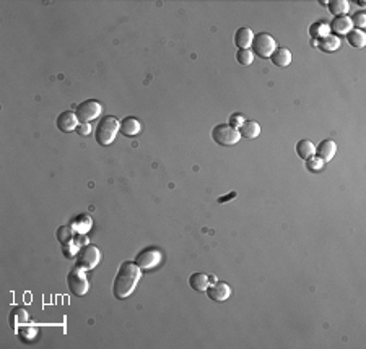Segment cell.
Listing matches in <instances>:
<instances>
[{
  "label": "cell",
  "mask_w": 366,
  "mask_h": 349,
  "mask_svg": "<svg viewBox=\"0 0 366 349\" xmlns=\"http://www.w3.org/2000/svg\"><path fill=\"white\" fill-rule=\"evenodd\" d=\"M142 276V270L132 261H124L116 275L113 293L116 299H127L137 287Z\"/></svg>",
  "instance_id": "6da1fadb"
},
{
  "label": "cell",
  "mask_w": 366,
  "mask_h": 349,
  "mask_svg": "<svg viewBox=\"0 0 366 349\" xmlns=\"http://www.w3.org/2000/svg\"><path fill=\"white\" fill-rule=\"evenodd\" d=\"M119 127H121V122H119L114 115H106L101 119L96 130H95V138H96L98 144H101V147H108V144L113 143L117 137Z\"/></svg>",
  "instance_id": "7a4b0ae2"
},
{
  "label": "cell",
  "mask_w": 366,
  "mask_h": 349,
  "mask_svg": "<svg viewBox=\"0 0 366 349\" xmlns=\"http://www.w3.org/2000/svg\"><path fill=\"white\" fill-rule=\"evenodd\" d=\"M212 138L218 143L220 147H233L241 140V135L238 129H233L228 124H218L212 130Z\"/></svg>",
  "instance_id": "3957f363"
},
{
  "label": "cell",
  "mask_w": 366,
  "mask_h": 349,
  "mask_svg": "<svg viewBox=\"0 0 366 349\" xmlns=\"http://www.w3.org/2000/svg\"><path fill=\"white\" fill-rule=\"evenodd\" d=\"M99 261H101V252L96 245H91V244L83 245L79 255H76V268H82L85 271L98 267Z\"/></svg>",
  "instance_id": "277c9868"
},
{
  "label": "cell",
  "mask_w": 366,
  "mask_h": 349,
  "mask_svg": "<svg viewBox=\"0 0 366 349\" xmlns=\"http://www.w3.org/2000/svg\"><path fill=\"white\" fill-rule=\"evenodd\" d=\"M251 47L254 50V54H257L260 59H270L272 54L278 49V44L269 33H259V35L254 36Z\"/></svg>",
  "instance_id": "5b68a950"
},
{
  "label": "cell",
  "mask_w": 366,
  "mask_h": 349,
  "mask_svg": "<svg viewBox=\"0 0 366 349\" xmlns=\"http://www.w3.org/2000/svg\"><path fill=\"white\" fill-rule=\"evenodd\" d=\"M67 284H69V289L73 296H85L90 289V283L87 279V275H85V270L82 268H73L69 276H67Z\"/></svg>",
  "instance_id": "8992f818"
},
{
  "label": "cell",
  "mask_w": 366,
  "mask_h": 349,
  "mask_svg": "<svg viewBox=\"0 0 366 349\" xmlns=\"http://www.w3.org/2000/svg\"><path fill=\"white\" fill-rule=\"evenodd\" d=\"M101 110H103V106H101L96 99H87L76 106L75 114L79 117L80 124H88L91 121H95L101 114Z\"/></svg>",
  "instance_id": "52a82bcc"
},
{
  "label": "cell",
  "mask_w": 366,
  "mask_h": 349,
  "mask_svg": "<svg viewBox=\"0 0 366 349\" xmlns=\"http://www.w3.org/2000/svg\"><path fill=\"white\" fill-rule=\"evenodd\" d=\"M161 258L163 257H161V252L158 249H147V250H142L137 255L135 265L143 271H150V270H155L160 265Z\"/></svg>",
  "instance_id": "ba28073f"
},
{
  "label": "cell",
  "mask_w": 366,
  "mask_h": 349,
  "mask_svg": "<svg viewBox=\"0 0 366 349\" xmlns=\"http://www.w3.org/2000/svg\"><path fill=\"white\" fill-rule=\"evenodd\" d=\"M79 124H80L79 117H76L75 112H70V110H65V112L59 114V117H57V129L64 133L76 130Z\"/></svg>",
  "instance_id": "9c48e42d"
},
{
  "label": "cell",
  "mask_w": 366,
  "mask_h": 349,
  "mask_svg": "<svg viewBox=\"0 0 366 349\" xmlns=\"http://www.w3.org/2000/svg\"><path fill=\"white\" fill-rule=\"evenodd\" d=\"M207 296L208 299L215 301V302H225L229 299V296H231V287H229L226 283H217L214 286H208L207 287Z\"/></svg>",
  "instance_id": "30bf717a"
},
{
  "label": "cell",
  "mask_w": 366,
  "mask_h": 349,
  "mask_svg": "<svg viewBox=\"0 0 366 349\" xmlns=\"http://www.w3.org/2000/svg\"><path fill=\"white\" fill-rule=\"evenodd\" d=\"M28 322H30V313L23 307L12 309L10 315H8V323H10L12 330H18L21 325H27Z\"/></svg>",
  "instance_id": "8fae6325"
},
{
  "label": "cell",
  "mask_w": 366,
  "mask_h": 349,
  "mask_svg": "<svg viewBox=\"0 0 366 349\" xmlns=\"http://www.w3.org/2000/svg\"><path fill=\"white\" fill-rule=\"evenodd\" d=\"M142 130V124L139 119L135 117H125L121 122V127H119V132H121L124 137H135L139 135Z\"/></svg>",
  "instance_id": "7c38bea8"
},
{
  "label": "cell",
  "mask_w": 366,
  "mask_h": 349,
  "mask_svg": "<svg viewBox=\"0 0 366 349\" xmlns=\"http://www.w3.org/2000/svg\"><path fill=\"white\" fill-rule=\"evenodd\" d=\"M337 153V144L334 140H324L319 143V147L316 148V156H319L324 163H329L332 161V158L335 156Z\"/></svg>",
  "instance_id": "4fadbf2b"
},
{
  "label": "cell",
  "mask_w": 366,
  "mask_h": 349,
  "mask_svg": "<svg viewBox=\"0 0 366 349\" xmlns=\"http://www.w3.org/2000/svg\"><path fill=\"white\" fill-rule=\"evenodd\" d=\"M254 41V33L251 28H240L234 33V44L238 49H249Z\"/></svg>",
  "instance_id": "5bb4252c"
},
{
  "label": "cell",
  "mask_w": 366,
  "mask_h": 349,
  "mask_svg": "<svg viewBox=\"0 0 366 349\" xmlns=\"http://www.w3.org/2000/svg\"><path fill=\"white\" fill-rule=\"evenodd\" d=\"M353 30V23H352V18L350 16H335V20L332 21L330 24V31L337 33V35H348Z\"/></svg>",
  "instance_id": "9a60e30c"
},
{
  "label": "cell",
  "mask_w": 366,
  "mask_h": 349,
  "mask_svg": "<svg viewBox=\"0 0 366 349\" xmlns=\"http://www.w3.org/2000/svg\"><path fill=\"white\" fill-rule=\"evenodd\" d=\"M238 132H240L241 135V138H249V140H254V138H257L259 135H260V125L259 122L256 121H246L240 129H238Z\"/></svg>",
  "instance_id": "2e32d148"
},
{
  "label": "cell",
  "mask_w": 366,
  "mask_h": 349,
  "mask_svg": "<svg viewBox=\"0 0 366 349\" xmlns=\"http://www.w3.org/2000/svg\"><path fill=\"white\" fill-rule=\"evenodd\" d=\"M270 61L277 67H288L292 64V52L286 47H278L274 54H272Z\"/></svg>",
  "instance_id": "e0dca14e"
},
{
  "label": "cell",
  "mask_w": 366,
  "mask_h": 349,
  "mask_svg": "<svg viewBox=\"0 0 366 349\" xmlns=\"http://www.w3.org/2000/svg\"><path fill=\"white\" fill-rule=\"evenodd\" d=\"M93 227V221L90 215H80L72 221V229L76 234H87Z\"/></svg>",
  "instance_id": "ac0fdd59"
},
{
  "label": "cell",
  "mask_w": 366,
  "mask_h": 349,
  "mask_svg": "<svg viewBox=\"0 0 366 349\" xmlns=\"http://www.w3.org/2000/svg\"><path fill=\"white\" fill-rule=\"evenodd\" d=\"M340 46H342V41H340L338 36L335 35H329L326 38H322L318 41V46L321 50H324V52H334V50H337Z\"/></svg>",
  "instance_id": "d6986e66"
},
{
  "label": "cell",
  "mask_w": 366,
  "mask_h": 349,
  "mask_svg": "<svg viewBox=\"0 0 366 349\" xmlns=\"http://www.w3.org/2000/svg\"><path fill=\"white\" fill-rule=\"evenodd\" d=\"M189 284L194 291L197 293H205L207 287L210 286V278L203 273H194L191 278H189Z\"/></svg>",
  "instance_id": "ffe728a7"
},
{
  "label": "cell",
  "mask_w": 366,
  "mask_h": 349,
  "mask_svg": "<svg viewBox=\"0 0 366 349\" xmlns=\"http://www.w3.org/2000/svg\"><path fill=\"white\" fill-rule=\"evenodd\" d=\"M296 155L301 159H309L316 155V147L309 140H301L296 143Z\"/></svg>",
  "instance_id": "44dd1931"
},
{
  "label": "cell",
  "mask_w": 366,
  "mask_h": 349,
  "mask_svg": "<svg viewBox=\"0 0 366 349\" xmlns=\"http://www.w3.org/2000/svg\"><path fill=\"white\" fill-rule=\"evenodd\" d=\"M330 33H332V31H330V24L326 23V21H316L314 24H311V28H309V35H311V38H312V39H316V41H319V39H322V38L329 36Z\"/></svg>",
  "instance_id": "7402d4cb"
},
{
  "label": "cell",
  "mask_w": 366,
  "mask_h": 349,
  "mask_svg": "<svg viewBox=\"0 0 366 349\" xmlns=\"http://www.w3.org/2000/svg\"><path fill=\"white\" fill-rule=\"evenodd\" d=\"M347 39L350 42V46L356 49H361L366 44V35L363 33V30H352L347 35Z\"/></svg>",
  "instance_id": "603a6c76"
},
{
  "label": "cell",
  "mask_w": 366,
  "mask_h": 349,
  "mask_svg": "<svg viewBox=\"0 0 366 349\" xmlns=\"http://www.w3.org/2000/svg\"><path fill=\"white\" fill-rule=\"evenodd\" d=\"M350 10V4L347 0H334V2H329V12L335 16H345Z\"/></svg>",
  "instance_id": "cb8c5ba5"
},
{
  "label": "cell",
  "mask_w": 366,
  "mask_h": 349,
  "mask_svg": "<svg viewBox=\"0 0 366 349\" xmlns=\"http://www.w3.org/2000/svg\"><path fill=\"white\" fill-rule=\"evenodd\" d=\"M73 229H72V226H61L57 229V232H56V236H57V241L61 242L62 245H65V244H69L72 239H73Z\"/></svg>",
  "instance_id": "d4e9b609"
},
{
  "label": "cell",
  "mask_w": 366,
  "mask_h": 349,
  "mask_svg": "<svg viewBox=\"0 0 366 349\" xmlns=\"http://www.w3.org/2000/svg\"><path fill=\"white\" fill-rule=\"evenodd\" d=\"M324 166H326V163L316 155L309 159H306V169H308L309 172H321L322 169H324Z\"/></svg>",
  "instance_id": "484cf974"
},
{
  "label": "cell",
  "mask_w": 366,
  "mask_h": 349,
  "mask_svg": "<svg viewBox=\"0 0 366 349\" xmlns=\"http://www.w3.org/2000/svg\"><path fill=\"white\" fill-rule=\"evenodd\" d=\"M236 61L241 65H251L254 61V52L251 49H240L236 52Z\"/></svg>",
  "instance_id": "4316f807"
},
{
  "label": "cell",
  "mask_w": 366,
  "mask_h": 349,
  "mask_svg": "<svg viewBox=\"0 0 366 349\" xmlns=\"http://www.w3.org/2000/svg\"><path fill=\"white\" fill-rule=\"evenodd\" d=\"M62 247H64V255H65L67 258H73L75 255H79V252H80V249H82V247L76 244L73 239H72L69 244L62 245Z\"/></svg>",
  "instance_id": "83f0119b"
},
{
  "label": "cell",
  "mask_w": 366,
  "mask_h": 349,
  "mask_svg": "<svg viewBox=\"0 0 366 349\" xmlns=\"http://www.w3.org/2000/svg\"><path fill=\"white\" fill-rule=\"evenodd\" d=\"M352 23H353V26H358L356 30H363L366 26V13L363 10L356 12L352 18Z\"/></svg>",
  "instance_id": "f1b7e54d"
},
{
  "label": "cell",
  "mask_w": 366,
  "mask_h": 349,
  "mask_svg": "<svg viewBox=\"0 0 366 349\" xmlns=\"http://www.w3.org/2000/svg\"><path fill=\"white\" fill-rule=\"evenodd\" d=\"M18 333H20L21 341L28 343V341H33V338L36 336V330H35V328H27V327H23V328H20Z\"/></svg>",
  "instance_id": "f546056e"
},
{
  "label": "cell",
  "mask_w": 366,
  "mask_h": 349,
  "mask_svg": "<svg viewBox=\"0 0 366 349\" xmlns=\"http://www.w3.org/2000/svg\"><path fill=\"white\" fill-rule=\"evenodd\" d=\"M246 122V119L243 114H233L231 117H229V122L228 125L229 127H233V129H240V127Z\"/></svg>",
  "instance_id": "4dcf8cb0"
},
{
  "label": "cell",
  "mask_w": 366,
  "mask_h": 349,
  "mask_svg": "<svg viewBox=\"0 0 366 349\" xmlns=\"http://www.w3.org/2000/svg\"><path fill=\"white\" fill-rule=\"evenodd\" d=\"M76 133L80 135V137H88L91 133V125L90 124H79L76 127Z\"/></svg>",
  "instance_id": "1f68e13d"
},
{
  "label": "cell",
  "mask_w": 366,
  "mask_h": 349,
  "mask_svg": "<svg viewBox=\"0 0 366 349\" xmlns=\"http://www.w3.org/2000/svg\"><path fill=\"white\" fill-rule=\"evenodd\" d=\"M236 197V192H231L229 195H226V197H220L218 198V203H228V200H231V198H234Z\"/></svg>",
  "instance_id": "d6a6232c"
},
{
  "label": "cell",
  "mask_w": 366,
  "mask_h": 349,
  "mask_svg": "<svg viewBox=\"0 0 366 349\" xmlns=\"http://www.w3.org/2000/svg\"><path fill=\"white\" fill-rule=\"evenodd\" d=\"M208 278H210V283H214V284L217 283V276H214V275H212V276H208Z\"/></svg>",
  "instance_id": "836d02e7"
}]
</instances>
